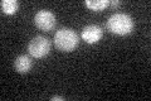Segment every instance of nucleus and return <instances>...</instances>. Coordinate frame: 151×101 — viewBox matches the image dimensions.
I'll use <instances>...</instances> for the list:
<instances>
[{
	"label": "nucleus",
	"mask_w": 151,
	"mask_h": 101,
	"mask_svg": "<svg viewBox=\"0 0 151 101\" xmlns=\"http://www.w3.org/2000/svg\"><path fill=\"white\" fill-rule=\"evenodd\" d=\"M134 27H135L134 20H132V18L126 13L112 14L107 20V29L117 36L130 34L132 29H134Z\"/></svg>",
	"instance_id": "f257e3e1"
},
{
	"label": "nucleus",
	"mask_w": 151,
	"mask_h": 101,
	"mask_svg": "<svg viewBox=\"0 0 151 101\" xmlns=\"http://www.w3.org/2000/svg\"><path fill=\"white\" fill-rule=\"evenodd\" d=\"M78 36L70 28H60L54 34V44L62 52H72L78 46Z\"/></svg>",
	"instance_id": "f03ea898"
},
{
	"label": "nucleus",
	"mask_w": 151,
	"mask_h": 101,
	"mask_svg": "<svg viewBox=\"0 0 151 101\" xmlns=\"http://www.w3.org/2000/svg\"><path fill=\"white\" fill-rule=\"evenodd\" d=\"M28 51L34 58H43L50 51V41L44 36H35L28 44Z\"/></svg>",
	"instance_id": "7ed1b4c3"
},
{
	"label": "nucleus",
	"mask_w": 151,
	"mask_h": 101,
	"mask_svg": "<svg viewBox=\"0 0 151 101\" xmlns=\"http://www.w3.org/2000/svg\"><path fill=\"white\" fill-rule=\"evenodd\" d=\"M55 15L50 10H47V9H42V10H38L34 15V24L42 31L49 32L55 27Z\"/></svg>",
	"instance_id": "20e7f679"
},
{
	"label": "nucleus",
	"mask_w": 151,
	"mask_h": 101,
	"mask_svg": "<svg viewBox=\"0 0 151 101\" xmlns=\"http://www.w3.org/2000/svg\"><path fill=\"white\" fill-rule=\"evenodd\" d=\"M81 36L87 43L93 44V43H97L102 38L103 31L100 25H97V24H89V25H86L82 29Z\"/></svg>",
	"instance_id": "39448f33"
},
{
	"label": "nucleus",
	"mask_w": 151,
	"mask_h": 101,
	"mask_svg": "<svg viewBox=\"0 0 151 101\" xmlns=\"http://www.w3.org/2000/svg\"><path fill=\"white\" fill-rule=\"evenodd\" d=\"M14 68L19 73H27L32 68V60L25 54L18 56L14 61Z\"/></svg>",
	"instance_id": "423d86ee"
},
{
	"label": "nucleus",
	"mask_w": 151,
	"mask_h": 101,
	"mask_svg": "<svg viewBox=\"0 0 151 101\" xmlns=\"http://www.w3.org/2000/svg\"><path fill=\"white\" fill-rule=\"evenodd\" d=\"M84 4H86V7L89 8L91 10L100 12L110 5V1H108V0H86Z\"/></svg>",
	"instance_id": "0eeeda50"
},
{
	"label": "nucleus",
	"mask_w": 151,
	"mask_h": 101,
	"mask_svg": "<svg viewBox=\"0 0 151 101\" xmlns=\"http://www.w3.org/2000/svg\"><path fill=\"white\" fill-rule=\"evenodd\" d=\"M19 8V4L17 0H3L1 1V10L4 14H14L17 13Z\"/></svg>",
	"instance_id": "6e6552de"
},
{
	"label": "nucleus",
	"mask_w": 151,
	"mask_h": 101,
	"mask_svg": "<svg viewBox=\"0 0 151 101\" xmlns=\"http://www.w3.org/2000/svg\"><path fill=\"white\" fill-rule=\"evenodd\" d=\"M110 4H111V5H113V7H116V5H119V4H120V1H119V0H116V1L113 0V1H110Z\"/></svg>",
	"instance_id": "1a4fd4ad"
},
{
	"label": "nucleus",
	"mask_w": 151,
	"mask_h": 101,
	"mask_svg": "<svg viewBox=\"0 0 151 101\" xmlns=\"http://www.w3.org/2000/svg\"><path fill=\"white\" fill-rule=\"evenodd\" d=\"M52 100H63L62 96H52Z\"/></svg>",
	"instance_id": "9d476101"
}]
</instances>
